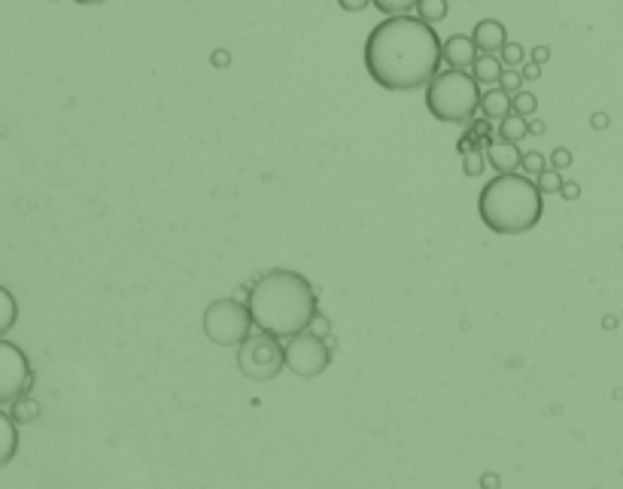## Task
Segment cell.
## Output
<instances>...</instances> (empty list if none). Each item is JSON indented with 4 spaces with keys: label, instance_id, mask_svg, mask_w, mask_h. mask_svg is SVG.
Segmentation results:
<instances>
[{
    "label": "cell",
    "instance_id": "cell-27",
    "mask_svg": "<svg viewBox=\"0 0 623 489\" xmlns=\"http://www.w3.org/2000/svg\"><path fill=\"white\" fill-rule=\"evenodd\" d=\"M572 161H575V155H572V149H566V146H557V149L551 152V168H557V171H569V168H572Z\"/></svg>",
    "mask_w": 623,
    "mask_h": 489
},
{
    "label": "cell",
    "instance_id": "cell-25",
    "mask_svg": "<svg viewBox=\"0 0 623 489\" xmlns=\"http://www.w3.org/2000/svg\"><path fill=\"white\" fill-rule=\"evenodd\" d=\"M499 86H502L508 95L520 92V86H523V73H517L514 67H505V70H502V76H499Z\"/></svg>",
    "mask_w": 623,
    "mask_h": 489
},
{
    "label": "cell",
    "instance_id": "cell-10",
    "mask_svg": "<svg viewBox=\"0 0 623 489\" xmlns=\"http://www.w3.org/2000/svg\"><path fill=\"white\" fill-rule=\"evenodd\" d=\"M520 146L511 140L496 137L493 143H487V165L499 174H514L520 168Z\"/></svg>",
    "mask_w": 623,
    "mask_h": 489
},
{
    "label": "cell",
    "instance_id": "cell-35",
    "mask_svg": "<svg viewBox=\"0 0 623 489\" xmlns=\"http://www.w3.org/2000/svg\"><path fill=\"white\" fill-rule=\"evenodd\" d=\"M73 4H80V7H98V4H104V0H73Z\"/></svg>",
    "mask_w": 623,
    "mask_h": 489
},
{
    "label": "cell",
    "instance_id": "cell-11",
    "mask_svg": "<svg viewBox=\"0 0 623 489\" xmlns=\"http://www.w3.org/2000/svg\"><path fill=\"white\" fill-rule=\"evenodd\" d=\"M472 43L478 52H487V55H496L502 52V46L508 43V34H505V25L499 19H481L472 31Z\"/></svg>",
    "mask_w": 623,
    "mask_h": 489
},
{
    "label": "cell",
    "instance_id": "cell-29",
    "mask_svg": "<svg viewBox=\"0 0 623 489\" xmlns=\"http://www.w3.org/2000/svg\"><path fill=\"white\" fill-rule=\"evenodd\" d=\"M368 4H371V0H338V7L347 10V13H362Z\"/></svg>",
    "mask_w": 623,
    "mask_h": 489
},
{
    "label": "cell",
    "instance_id": "cell-9",
    "mask_svg": "<svg viewBox=\"0 0 623 489\" xmlns=\"http://www.w3.org/2000/svg\"><path fill=\"white\" fill-rule=\"evenodd\" d=\"M481 52L475 49L472 37H465V34H453L441 43V58L453 67V70H472L475 58Z\"/></svg>",
    "mask_w": 623,
    "mask_h": 489
},
{
    "label": "cell",
    "instance_id": "cell-8",
    "mask_svg": "<svg viewBox=\"0 0 623 489\" xmlns=\"http://www.w3.org/2000/svg\"><path fill=\"white\" fill-rule=\"evenodd\" d=\"M31 383H34V374H31V362L22 353V347L0 338V407L28 395Z\"/></svg>",
    "mask_w": 623,
    "mask_h": 489
},
{
    "label": "cell",
    "instance_id": "cell-17",
    "mask_svg": "<svg viewBox=\"0 0 623 489\" xmlns=\"http://www.w3.org/2000/svg\"><path fill=\"white\" fill-rule=\"evenodd\" d=\"M499 137H502V140H511V143H520L523 137H529V122H526L523 116L508 113V116L499 122Z\"/></svg>",
    "mask_w": 623,
    "mask_h": 489
},
{
    "label": "cell",
    "instance_id": "cell-4",
    "mask_svg": "<svg viewBox=\"0 0 623 489\" xmlns=\"http://www.w3.org/2000/svg\"><path fill=\"white\" fill-rule=\"evenodd\" d=\"M481 104V86L472 73L465 70H438L426 86V110L435 116V122L444 125H462L475 116Z\"/></svg>",
    "mask_w": 623,
    "mask_h": 489
},
{
    "label": "cell",
    "instance_id": "cell-30",
    "mask_svg": "<svg viewBox=\"0 0 623 489\" xmlns=\"http://www.w3.org/2000/svg\"><path fill=\"white\" fill-rule=\"evenodd\" d=\"M210 64H213V67H228V64H231V55H228L225 49H216V52L210 55Z\"/></svg>",
    "mask_w": 623,
    "mask_h": 489
},
{
    "label": "cell",
    "instance_id": "cell-6",
    "mask_svg": "<svg viewBox=\"0 0 623 489\" xmlns=\"http://www.w3.org/2000/svg\"><path fill=\"white\" fill-rule=\"evenodd\" d=\"M238 368L244 377L265 383L274 380L283 371V344L274 335H250L241 347H238Z\"/></svg>",
    "mask_w": 623,
    "mask_h": 489
},
{
    "label": "cell",
    "instance_id": "cell-24",
    "mask_svg": "<svg viewBox=\"0 0 623 489\" xmlns=\"http://www.w3.org/2000/svg\"><path fill=\"white\" fill-rule=\"evenodd\" d=\"M304 332H310L314 338H329L332 335V319L323 313V310H317L314 316H310V322H307V329Z\"/></svg>",
    "mask_w": 623,
    "mask_h": 489
},
{
    "label": "cell",
    "instance_id": "cell-28",
    "mask_svg": "<svg viewBox=\"0 0 623 489\" xmlns=\"http://www.w3.org/2000/svg\"><path fill=\"white\" fill-rule=\"evenodd\" d=\"M560 198L563 201H578L581 198V183H575V180H563V186H560Z\"/></svg>",
    "mask_w": 623,
    "mask_h": 489
},
{
    "label": "cell",
    "instance_id": "cell-1",
    "mask_svg": "<svg viewBox=\"0 0 623 489\" xmlns=\"http://www.w3.org/2000/svg\"><path fill=\"white\" fill-rule=\"evenodd\" d=\"M365 70L386 92L426 89L441 70V37L417 16H386L365 40Z\"/></svg>",
    "mask_w": 623,
    "mask_h": 489
},
{
    "label": "cell",
    "instance_id": "cell-14",
    "mask_svg": "<svg viewBox=\"0 0 623 489\" xmlns=\"http://www.w3.org/2000/svg\"><path fill=\"white\" fill-rule=\"evenodd\" d=\"M502 70H505L502 58L487 55V52H481V55L475 58V64H472V76L478 79V86H481V83H484V86H496V83H499V76H502Z\"/></svg>",
    "mask_w": 623,
    "mask_h": 489
},
{
    "label": "cell",
    "instance_id": "cell-5",
    "mask_svg": "<svg viewBox=\"0 0 623 489\" xmlns=\"http://www.w3.org/2000/svg\"><path fill=\"white\" fill-rule=\"evenodd\" d=\"M204 335L216 347H241L253 335V316L247 301L219 298L204 310Z\"/></svg>",
    "mask_w": 623,
    "mask_h": 489
},
{
    "label": "cell",
    "instance_id": "cell-7",
    "mask_svg": "<svg viewBox=\"0 0 623 489\" xmlns=\"http://www.w3.org/2000/svg\"><path fill=\"white\" fill-rule=\"evenodd\" d=\"M332 365V353L323 338H314L310 332L292 335L283 344V368H289L295 377H320Z\"/></svg>",
    "mask_w": 623,
    "mask_h": 489
},
{
    "label": "cell",
    "instance_id": "cell-26",
    "mask_svg": "<svg viewBox=\"0 0 623 489\" xmlns=\"http://www.w3.org/2000/svg\"><path fill=\"white\" fill-rule=\"evenodd\" d=\"M523 58H526V49L520 43H505L502 46V64L505 67H517V64H523Z\"/></svg>",
    "mask_w": 623,
    "mask_h": 489
},
{
    "label": "cell",
    "instance_id": "cell-33",
    "mask_svg": "<svg viewBox=\"0 0 623 489\" xmlns=\"http://www.w3.org/2000/svg\"><path fill=\"white\" fill-rule=\"evenodd\" d=\"M590 122H593V128H596V131H602V128H608V125H611L608 113H596V116H593Z\"/></svg>",
    "mask_w": 623,
    "mask_h": 489
},
{
    "label": "cell",
    "instance_id": "cell-18",
    "mask_svg": "<svg viewBox=\"0 0 623 489\" xmlns=\"http://www.w3.org/2000/svg\"><path fill=\"white\" fill-rule=\"evenodd\" d=\"M16 423H34L37 417H40V404L37 401H31L28 395H22V398H16L13 401V414H10Z\"/></svg>",
    "mask_w": 623,
    "mask_h": 489
},
{
    "label": "cell",
    "instance_id": "cell-12",
    "mask_svg": "<svg viewBox=\"0 0 623 489\" xmlns=\"http://www.w3.org/2000/svg\"><path fill=\"white\" fill-rule=\"evenodd\" d=\"M16 426L19 423L10 414L0 411V468H4L7 462H13L16 453H19V429Z\"/></svg>",
    "mask_w": 623,
    "mask_h": 489
},
{
    "label": "cell",
    "instance_id": "cell-21",
    "mask_svg": "<svg viewBox=\"0 0 623 489\" xmlns=\"http://www.w3.org/2000/svg\"><path fill=\"white\" fill-rule=\"evenodd\" d=\"M535 186H538L541 195H557L560 186H563V174H560L557 168H544V171L535 177Z\"/></svg>",
    "mask_w": 623,
    "mask_h": 489
},
{
    "label": "cell",
    "instance_id": "cell-20",
    "mask_svg": "<svg viewBox=\"0 0 623 489\" xmlns=\"http://www.w3.org/2000/svg\"><path fill=\"white\" fill-rule=\"evenodd\" d=\"M487 168V155L481 149H469V152H462V174L465 177H481Z\"/></svg>",
    "mask_w": 623,
    "mask_h": 489
},
{
    "label": "cell",
    "instance_id": "cell-3",
    "mask_svg": "<svg viewBox=\"0 0 623 489\" xmlns=\"http://www.w3.org/2000/svg\"><path fill=\"white\" fill-rule=\"evenodd\" d=\"M541 192L523 174H499L478 195V216L493 234H523L541 222Z\"/></svg>",
    "mask_w": 623,
    "mask_h": 489
},
{
    "label": "cell",
    "instance_id": "cell-16",
    "mask_svg": "<svg viewBox=\"0 0 623 489\" xmlns=\"http://www.w3.org/2000/svg\"><path fill=\"white\" fill-rule=\"evenodd\" d=\"M417 19L426 22V25H438L447 19V0H417V7H414Z\"/></svg>",
    "mask_w": 623,
    "mask_h": 489
},
{
    "label": "cell",
    "instance_id": "cell-34",
    "mask_svg": "<svg viewBox=\"0 0 623 489\" xmlns=\"http://www.w3.org/2000/svg\"><path fill=\"white\" fill-rule=\"evenodd\" d=\"M544 131H548V125H544L541 119H532V122H529V134H535V137H541Z\"/></svg>",
    "mask_w": 623,
    "mask_h": 489
},
{
    "label": "cell",
    "instance_id": "cell-22",
    "mask_svg": "<svg viewBox=\"0 0 623 489\" xmlns=\"http://www.w3.org/2000/svg\"><path fill=\"white\" fill-rule=\"evenodd\" d=\"M383 16H405L417 7V0H371Z\"/></svg>",
    "mask_w": 623,
    "mask_h": 489
},
{
    "label": "cell",
    "instance_id": "cell-32",
    "mask_svg": "<svg viewBox=\"0 0 623 489\" xmlns=\"http://www.w3.org/2000/svg\"><path fill=\"white\" fill-rule=\"evenodd\" d=\"M551 58V49L548 46H535V52H532V61H538V64H544Z\"/></svg>",
    "mask_w": 623,
    "mask_h": 489
},
{
    "label": "cell",
    "instance_id": "cell-37",
    "mask_svg": "<svg viewBox=\"0 0 623 489\" xmlns=\"http://www.w3.org/2000/svg\"><path fill=\"white\" fill-rule=\"evenodd\" d=\"M323 341H326V347H329V353H335V350H338V341H335L332 335H329V338H323Z\"/></svg>",
    "mask_w": 623,
    "mask_h": 489
},
{
    "label": "cell",
    "instance_id": "cell-15",
    "mask_svg": "<svg viewBox=\"0 0 623 489\" xmlns=\"http://www.w3.org/2000/svg\"><path fill=\"white\" fill-rule=\"evenodd\" d=\"M16 319H19V304H16V298H13L10 289L0 286V338L13 332Z\"/></svg>",
    "mask_w": 623,
    "mask_h": 489
},
{
    "label": "cell",
    "instance_id": "cell-19",
    "mask_svg": "<svg viewBox=\"0 0 623 489\" xmlns=\"http://www.w3.org/2000/svg\"><path fill=\"white\" fill-rule=\"evenodd\" d=\"M535 110H538V98L532 95V92H514L511 95V113L514 116H523V119H529V116H535Z\"/></svg>",
    "mask_w": 623,
    "mask_h": 489
},
{
    "label": "cell",
    "instance_id": "cell-31",
    "mask_svg": "<svg viewBox=\"0 0 623 489\" xmlns=\"http://www.w3.org/2000/svg\"><path fill=\"white\" fill-rule=\"evenodd\" d=\"M541 76V64L538 61H529L526 67H523V79H538Z\"/></svg>",
    "mask_w": 623,
    "mask_h": 489
},
{
    "label": "cell",
    "instance_id": "cell-13",
    "mask_svg": "<svg viewBox=\"0 0 623 489\" xmlns=\"http://www.w3.org/2000/svg\"><path fill=\"white\" fill-rule=\"evenodd\" d=\"M481 110H484V116L487 119H493V122H502L508 113H511V95L499 86V89H490V92H484L481 95V104H478Z\"/></svg>",
    "mask_w": 623,
    "mask_h": 489
},
{
    "label": "cell",
    "instance_id": "cell-36",
    "mask_svg": "<svg viewBox=\"0 0 623 489\" xmlns=\"http://www.w3.org/2000/svg\"><path fill=\"white\" fill-rule=\"evenodd\" d=\"M481 483H487V486H499V477H496V474H487V477H481Z\"/></svg>",
    "mask_w": 623,
    "mask_h": 489
},
{
    "label": "cell",
    "instance_id": "cell-23",
    "mask_svg": "<svg viewBox=\"0 0 623 489\" xmlns=\"http://www.w3.org/2000/svg\"><path fill=\"white\" fill-rule=\"evenodd\" d=\"M544 168H548V161H544L541 152H523V155H520V168H517V171H523L526 177H538Z\"/></svg>",
    "mask_w": 623,
    "mask_h": 489
},
{
    "label": "cell",
    "instance_id": "cell-2",
    "mask_svg": "<svg viewBox=\"0 0 623 489\" xmlns=\"http://www.w3.org/2000/svg\"><path fill=\"white\" fill-rule=\"evenodd\" d=\"M253 325L280 341L301 335L310 316L320 310V286L289 268H274L250 286L247 298Z\"/></svg>",
    "mask_w": 623,
    "mask_h": 489
}]
</instances>
